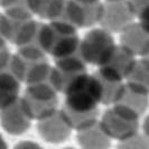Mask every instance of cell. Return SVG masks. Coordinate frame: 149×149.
I'll return each mask as SVG.
<instances>
[{
    "mask_svg": "<svg viewBox=\"0 0 149 149\" xmlns=\"http://www.w3.org/2000/svg\"><path fill=\"white\" fill-rule=\"evenodd\" d=\"M102 84L92 76L80 74L66 86V105L75 112H93L102 100Z\"/></svg>",
    "mask_w": 149,
    "mask_h": 149,
    "instance_id": "cell-1",
    "label": "cell"
},
{
    "mask_svg": "<svg viewBox=\"0 0 149 149\" xmlns=\"http://www.w3.org/2000/svg\"><path fill=\"white\" fill-rule=\"evenodd\" d=\"M113 51L114 48L110 36L101 30H95L89 34L83 44L85 58L92 63H107Z\"/></svg>",
    "mask_w": 149,
    "mask_h": 149,
    "instance_id": "cell-2",
    "label": "cell"
},
{
    "mask_svg": "<svg viewBox=\"0 0 149 149\" xmlns=\"http://www.w3.org/2000/svg\"><path fill=\"white\" fill-rule=\"evenodd\" d=\"M18 94V83L13 76L0 74V108L14 104Z\"/></svg>",
    "mask_w": 149,
    "mask_h": 149,
    "instance_id": "cell-3",
    "label": "cell"
},
{
    "mask_svg": "<svg viewBox=\"0 0 149 149\" xmlns=\"http://www.w3.org/2000/svg\"><path fill=\"white\" fill-rule=\"evenodd\" d=\"M141 22L142 28L149 34V5L143 9L141 13Z\"/></svg>",
    "mask_w": 149,
    "mask_h": 149,
    "instance_id": "cell-4",
    "label": "cell"
}]
</instances>
